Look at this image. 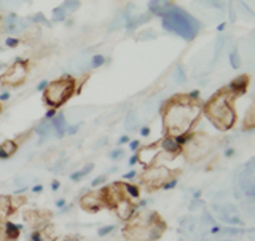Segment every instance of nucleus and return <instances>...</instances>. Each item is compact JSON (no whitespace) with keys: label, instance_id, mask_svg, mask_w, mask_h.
<instances>
[{"label":"nucleus","instance_id":"cd10ccee","mask_svg":"<svg viewBox=\"0 0 255 241\" xmlns=\"http://www.w3.org/2000/svg\"><path fill=\"white\" fill-rule=\"evenodd\" d=\"M230 64H231V67H233V69L241 67V58H239L238 50H233L230 53Z\"/></svg>","mask_w":255,"mask_h":241},{"label":"nucleus","instance_id":"f704fd0d","mask_svg":"<svg viewBox=\"0 0 255 241\" xmlns=\"http://www.w3.org/2000/svg\"><path fill=\"white\" fill-rule=\"evenodd\" d=\"M106 181H107V178H106V176H98V178H96V179H93V181H91V187H93V189L102 187L104 184H106Z\"/></svg>","mask_w":255,"mask_h":241},{"label":"nucleus","instance_id":"39448f33","mask_svg":"<svg viewBox=\"0 0 255 241\" xmlns=\"http://www.w3.org/2000/svg\"><path fill=\"white\" fill-rule=\"evenodd\" d=\"M212 149V141L204 134H195L193 138L182 147V155H185L190 162H198V160L204 158Z\"/></svg>","mask_w":255,"mask_h":241},{"label":"nucleus","instance_id":"4d7b16f0","mask_svg":"<svg viewBox=\"0 0 255 241\" xmlns=\"http://www.w3.org/2000/svg\"><path fill=\"white\" fill-rule=\"evenodd\" d=\"M225 26H227V24H225V22H222V24H219V27H217V30H219V32H222L223 29H225Z\"/></svg>","mask_w":255,"mask_h":241},{"label":"nucleus","instance_id":"37998d69","mask_svg":"<svg viewBox=\"0 0 255 241\" xmlns=\"http://www.w3.org/2000/svg\"><path fill=\"white\" fill-rule=\"evenodd\" d=\"M135 165H139V158H137V154H132V155L129 157V160H128V166L134 168Z\"/></svg>","mask_w":255,"mask_h":241},{"label":"nucleus","instance_id":"2f4dec72","mask_svg":"<svg viewBox=\"0 0 255 241\" xmlns=\"http://www.w3.org/2000/svg\"><path fill=\"white\" fill-rule=\"evenodd\" d=\"M177 184H179V179H177V178H174V176H172V178H169V179H167V181L163 184L161 189H163V190H172V189H175V186H177Z\"/></svg>","mask_w":255,"mask_h":241},{"label":"nucleus","instance_id":"09e8293b","mask_svg":"<svg viewBox=\"0 0 255 241\" xmlns=\"http://www.w3.org/2000/svg\"><path fill=\"white\" fill-rule=\"evenodd\" d=\"M48 85H50V82H48V80H43V82H40V83L37 85V90H38V91H45Z\"/></svg>","mask_w":255,"mask_h":241},{"label":"nucleus","instance_id":"9d476101","mask_svg":"<svg viewBox=\"0 0 255 241\" xmlns=\"http://www.w3.org/2000/svg\"><path fill=\"white\" fill-rule=\"evenodd\" d=\"M26 27H27L26 19L19 18L16 13H8V16L3 19V29L8 34L16 35V34H19V32L26 30Z\"/></svg>","mask_w":255,"mask_h":241},{"label":"nucleus","instance_id":"c756f323","mask_svg":"<svg viewBox=\"0 0 255 241\" xmlns=\"http://www.w3.org/2000/svg\"><path fill=\"white\" fill-rule=\"evenodd\" d=\"M204 208V202L203 200H191V203L188 205V210L191 211V213H195V211H198V210H203Z\"/></svg>","mask_w":255,"mask_h":241},{"label":"nucleus","instance_id":"052dcab7","mask_svg":"<svg viewBox=\"0 0 255 241\" xmlns=\"http://www.w3.org/2000/svg\"><path fill=\"white\" fill-rule=\"evenodd\" d=\"M220 241H233V240H220Z\"/></svg>","mask_w":255,"mask_h":241},{"label":"nucleus","instance_id":"6e6552de","mask_svg":"<svg viewBox=\"0 0 255 241\" xmlns=\"http://www.w3.org/2000/svg\"><path fill=\"white\" fill-rule=\"evenodd\" d=\"M135 154H137V158H139V165H142L143 168H150L156 165V160L159 154H161V150H159L158 144H150V146L140 147Z\"/></svg>","mask_w":255,"mask_h":241},{"label":"nucleus","instance_id":"72a5a7b5","mask_svg":"<svg viewBox=\"0 0 255 241\" xmlns=\"http://www.w3.org/2000/svg\"><path fill=\"white\" fill-rule=\"evenodd\" d=\"M94 170V165L93 163H90V165H85L82 170H78V174H80V178H86V176H90V173Z\"/></svg>","mask_w":255,"mask_h":241},{"label":"nucleus","instance_id":"f03ea898","mask_svg":"<svg viewBox=\"0 0 255 241\" xmlns=\"http://www.w3.org/2000/svg\"><path fill=\"white\" fill-rule=\"evenodd\" d=\"M161 19L163 27L167 32H172V34L185 40H193L199 34V30H201V22L195 16H191L185 10L174 5L161 14Z\"/></svg>","mask_w":255,"mask_h":241},{"label":"nucleus","instance_id":"79ce46f5","mask_svg":"<svg viewBox=\"0 0 255 241\" xmlns=\"http://www.w3.org/2000/svg\"><path fill=\"white\" fill-rule=\"evenodd\" d=\"M135 176H137V171H135V170H131L129 173L123 174V181H125V182H131V181L135 178Z\"/></svg>","mask_w":255,"mask_h":241},{"label":"nucleus","instance_id":"5fc2aeb1","mask_svg":"<svg viewBox=\"0 0 255 241\" xmlns=\"http://www.w3.org/2000/svg\"><path fill=\"white\" fill-rule=\"evenodd\" d=\"M59 187H61V182H59V181H53V182H51V190H53V192L59 190Z\"/></svg>","mask_w":255,"mask_h":241},{"label":"nucleus","instance_id":"f257e3e1","mask_svg":"<svg viewBox=\"0 0 255 241\" xmlns=\"http://www.w3.org/2000/svg\"><path fill=\"white\" fill-rule=\"evenodd\" d=\"M201 114V107L190 101L188 96H175L164 102L163 125L167 136H177L188 133Z\"/></svg>","mask_w":255,"mask_h":241},{"label":"nucleus","instance_id":"58836bf2","mask_svg":"<svg viewBox=\"0 0 255 241\" xmlns=\"http://www.w3.org/2000/svg\"><path fill=\"white\" fill-rule=\"evenodd\" d=\"M112 160H120V158H123L125 157V150L123 149H115V150H112L110 152V155H109Z\"/></svg>","mask_w":255,"mask_h":241},{"label":"nucleus","instance_id":"aec40b11","mask_svg":"<svg viewBox=\"0 0 255 241\" xmlns=\"http://www.w3.org/2000/svg\"><path fill=\"white\" fill-rule=\"evenodd\" d=\"M13 210H11V197L8 195H3L0 197V218H6L8 214H10Z\"/></svg>","mask_w":255,"mask_h":241},{"label":"nucleus","instance_id":"de8ad7c7","mask_svg":"<svg viewBox=\"0 0 255 241\" xmlns=\"http://www.w3.org/2000/svg\"><path fill=\"white\" fill-rule=\"evenodd\" d=\"M129 141H131L129 136H128V134H123L122 138L118 139V144H120V146H125V144H129Z\"/></svg>","mask_w":255,"mask_h":241},{"label":"nucleus","instance_id":"c85d7f7f","mask_svg":"<svg viewBox=\"0 0 255 241\" xmlns=\"http://www.w3.org/2000/svg\"><path fill=\"white\" fill-rule=\"evenodd\" d=\"M30 21L32 22H35V24H45V26H50V21H48L46 18H45V14L43 13H37V14H34L30 18Z\"/></svg>","mask_w":255,"mask_h":241},{"label":"nucleus","instance_id":"1a4fd4ad","mask_svg":"<svg viewBox=\"0 0 255 241\" xmlns=\"http://www.w3.org/2000/svg\"><path fill=\"white\" fill-rule=\"evenodd\" d=\"M80 205H82V208L88 213H98L106 206L101 192H86V194L80 198Z\"/></svg>","mask_w":255,"mask_h":241},{"label":"nucleus","instance_id":"bb28decb","mask_svg":"<svg viewBox=\"0 0 255 241\" xmlns=\"http://www.w3.org/2000/svg\"><path fill=\"white\" fill-rule=\"evenodd\" d=\"M201 222H203L204 227H212V226H215V224H217V219H215L209 211H204L203 213V218H201Z\"/></svg>","mask_w":255,"mask_h":241},{"label":"nucleus","instance_id":"393cba45","mask_svg":"<svg viewBox=\"0 0 255 241\" xmlns=\"http://www.w3.org/2000/svg\"><path fill=\"white\" fill-rule=\"evenodd\" d=\"M174 78H175V83L177 85H183L187 82V75H185V70H183L182 66H175L174 70Z\"/></svg>","mask_w":255,"mask_h":241},{"label":"nucleus","instance_id":"412c9836","mask_svg":"<svg viewBox=\"0 0 255 241\" xmlns=\"http://www.w3.org/2000/svg\"><path fill=\"white\" fill-rule=\"evenodd\" d=\"M172 138H174L175 144H177V146L182 149L187 142H190L191 138H193V133H191V131H188V133H180L177 136H172Z\"/></svg>","mask_w":255,"mask_h":241},{"label":"nucleus","instance_id":"473e14b6","mask_svg":"<svg viewBox=\"0 0 255 241\" xmlns=\"http://www.w3.org/2000/svg\"><path fill=\"white\" fill-rule=\"evenodd\" d=\"M114 232H115V226H104V227H101L98 230V235L99 237H107L110 234H114Z\"/></svg>","mask_w":255,"mask_h":241},{"label":"nucleus","instance_id":"603ef678","mask_svg":"<svg viewBox=\"0 0 255 241\" xmlns=\"http://www.w3.org/2000/svg\"><path fill=\"white\" fill-rule=\"evenodd\" d=\"M66 205H67V202L64 198H59L58 202H56V208H59V210H62V208L66 206Z\"/></svg>","mask_w":255,"mask_h":241},{"label":"nucleus","instance_id":"4468645a","mask_svg":"<svg viewBox=\"0 0 255 241\" xmlns=\"http://www.w3.org/2000/svg\"><path fill=\"white\" fill-rule=\"evenodd\" d=\"M51 122V128H53V134L56 136L58 139H62L66 136V128H67V122H66V117L64 114H56V117Z\"/></svg>","mask_w":255,"mask_h":241},{"label":"nucleus","instance_id":"7ed1b4c3","mask_svg":"<svg viewBox=\"0 0 255 241\" xmlns=\"http://www.w3.org/2000/svg\"><path fill=\"white\" fill-rule=\"evenodd\" d=\"M231 98L233 96L228 94V91H220L211 101H207V104L204 106L206 117L220 131H227L230 128H233V125L236 123V112L233 106H231Z\"/></svg>","mask_w":255,"mask_h":241},{"label":"nucleus","instance_id":"dca6fc26","mask_svg":"<svg viewBox=\"0 0 255 241\" xmlns=\"http://www.w3.org/2000/svg\"><path fill=\"white\" fill-rule=\"evenodd\" d=\"M172 6L169 0H150L148 2V13L150 14H159L161 16L164 11H167Z\"/></svg>","mask_w":255,"mask_h":241},{"label":"nucleus","instance_id":"ddd939ff","mask_svg":"<svg viewBox=\"0 0 255 241\" xmlns=\"http://www.w3.org/2000/svg\"><path fill=\"white\" fill-rule=\"evenodd\" d=\"M247 86H249V77L247 75H238L236 78H233L230 82V85L227 86V91H230V94L236 98L239 94H244Z\"/></svg>","mask_w":255,"mask_h":241},{"label":"nucleus","instance_id":"49530a36","mask_svg":"<svg viewBox=\"0 0 255 241\" xmlns=\"http://www.w3.org/2000/svg\"><path fill=\"white\" fill-rule=\"evenodd\" d=\"M56 117V109H48L46 110V114H45V120H53Z\"/></svg>","mask_w":255,"mask_h":241},{"label":"nucleus","instance_id":"e433bc0d","mask_svg":"<svg viewBox=\"0 0 255 241\" xmlns=\"http://www.w3.org/2000/svg\"><path fill=\"white\" fill-rule=\"evenodd\" d=\"M18 3V0H0V6L2 8H16Z\"/></svg>","mask_w":255,"mask_h":241},{"label":"nucleus","instance_id":"4be33fe9","mask_svg":"<svg viewBox=\"0 0 255 241\" xmlns=\"http://www.w3.org/2000/svg\"><path fill=\"white\" fill-rule=\"evenodd\" d=\"M69 16V13L64 10V8L59 5V6H56L53 8V21L54 22H62V21H66V18Z\"/></svg>","mask_w":255,"mask_h":241},{"label":"nucleus","instance_id":"20e7f679","mask_svg":"<svg viewBox=\"0 0 255 241\" xmlns=\"http://www.w3.org/2000/svg\"><path fill=\"white\" fill-rule=\"evenodd\" d=\"M74 91H75V80L72 77L66 75L59 80H54V82H50V85L43 91L45 104L51 109H58L64 102H67V99H70Z\"/></svg>","mask_w":255,"mask_h":241},{"label":"nucleus","instance_id":"6ab92c4d","mask_svg":"<svg viewBox=\"0 0 255 241\" xmlns=\"http://www.w3.org/2000/svg\"><path fill=\"white\" fill-rule=\"evenodd\" d=\"M34 131L40 136V139L46 141V138H50V136L53 134L51 122H50V120H43V122H40V123L35 126V130H34Z\"/></svg>","mask_w":255,"mask_h":241},{"label":"nucleus","instance_id":"13d9d810","mask_svg":"<svg viewBox=\"0 0 255 241\" xmlns=\"http://www.w3.org/2000/svg\"><path fill=\"white\" fill-rule=\"evenodd\" d=\"M199 197H201V190H198V192H195V195H193V200H198Z\"/></svg>","mask_w":255,"mask_h":241},{"label":"nucleus","instance_id":"f3484780","mask_svg":"<svg viewBox=\"0 0 255 241\" xmlns=\"http://www.w3.org/2000/svg\"><path fill=\"white\" fill-rule=\"evenodd\" d=\"M2 230H3V237L6 241H16L21 234V226H18V224H14V222H5Z\"/></svg>","mask_w":255,"mask_h":241},{"label":"nucleus","instance_id":"4c0bfd02","mask_svg":"<svg viewBox=\"0 0 255 241\" xmlns=\"http://www.w3.org/2000/svg\"><path fill=\"white\" fill-rule=\"evenodd\" d=\"M5 45H6L8 48L18 46V45H19V38H18V37H6V38H5Z\"/></svg>","mask_w":255,"mask_h":241},{"label":"nucleus","instance_id":"5701e85b","mask_svg":"<svg viewBox=\"0 0 255 241\" xmlns=\"http://www.w3.org/2000/svg\"><path fill=\"white\" fill-rule=\"evenodd\" d=\"M244 230L239 229V227H222L220 234L219 235H223V237H238V235H243Z\"/></svg>","mask_w":255,"mask_h":241},{"label":"nucleus","instance_id":"c9c22d12","mask_svg":"<svg viewBox=\"0 0 255 241\" xmlns=\"http://www.w3.org/2000/svg\"><path fill=\"white\" fill-rule=\"evenodd\" d=\"M244 125H246L247 128H252V126L255 125V122H254V106L249 109V112H247V117H246Z\"/></svg>","mask_w":255,"mask_h":241},{"label":"nucleus","instance_id":"a878e982","mask_svg":"<svg viewBox=\"0 0 255 241\" xmlns=\"http://www.w3.org/2000/svg\"><path fill=\"white\" fill-rule=\"evenodd\" d=\"M135 126H137V114H135V112H129L126 117V128L129 131H132L135 130Z\"/></svg>","mask_w":255,"mask_h":241},{"label":"nucleus","instance_id":"6e6d98bb","mask_svg":"<svg viewBox=\"0 0 255 241\" xmlns=\"http://www.w3.org/2000/svg\"><path fill=\"white\" fill-rule=\"evenodd\" d=\"M225 157H227V158L235 157V149H231V147H230V149H227V150H225Z\"/></svg>","mask_w":255,"mask_h":241},{"label":"nucleus","instance_id":"8fccbe9b","mask_svg":"<svg viewBox=\"0 0 255 241\" xmlns=\"http://www.w3.org/2000/svg\"><path fill=\"white\" fill-rule=\"evenodd\" d=\"M10 93H8V91H3V93H0V102H5V101H8V99H10Z\"/></svg>","mask_w":255,"mask_h":241},{"label":"nucleus","instance_id":"b1692460","mask_svg":"<svg viewBox=\"0 0 255 241\" xmlns=\"http://www.w3.org/2000/svg\"><path fill=\"white\" fill-rule=\"evenodd\" d=\"M61 6L66 10L69 14L70 13H74L78 10V6H80V0H64V2L61 3Z\"/></svg>","mask_w":255,"mask_h":241},{"label":"nucleus","instance_id":"a19ab883","mask_svg":"<svg viewBox=\"0 0 255 241\" xmlns=\"http://www.w3.org/2000/svg\"><path fill=\"white\" fill-rule=\"evenodd\" d=\"M128 146H129V150L132 152V154H135V152H137L142 146H140V141L139 139H134V141H129V144H128Z\"/></svg>","mask_w":255,"mask_h":241},{"label":"nucleus","instance_id":"7c9ffc66","mask_svg":"<svg viewBox=\"0 0 255 241\" xmlns=\"http://www.w3.org/2000/svg\"><path fill=\"white\" fill-rule=\"evenodd\" d=\"M104 62H106V58H104L102 54H94V56H93V59H91V67H93V69H98V67L102 66Z\"/></svg>","mask_w":255,"mask_h":241},{"label":"nucleus","instance_id":"864d4df0","mask_svg":"<svg viewBox=\"0 0 255 241\" xmlns=\"http://www.w3.org/2000/svg\"><path fill=\"white\" fill-rule=\"evenodd\" d=\"M42 190H43V186H42V184H38V186H34V187H32V192H34V194H42Z\"/></svg>","mask_w":255,"mask_h":241},{"label":"nucleus","instance_id":"ea45409f","mask_svg":"<svg viewBox=\"0 0 255 241\" xmlns=\"http://www.w3.org/2000/svg\"><path fill=\"white\" fill-rule=\"evenodd\" d=\"M80 126H82V125H69L66 128V136H74V134H77L78 130H80Z\"/></svg>","mask_w":255,"mask_h":241},{"label":"nucleus","instance_id":"a211bd4d","mask_svg":"<svg viewBox=\"0 0 255 241\" xmlns=\"http://www.w3.org/2000/svg\"><path fill=\"white\" fill-rule=\"evenodd\" d=\"M123 184V194L128 200H139L140 198V189L139 186H135V184H131V182H122Z\"/></svg>","mask_w":255,"mask_h":241},{"label":"nucleus","instance_id":"3c124183","mask_svg":"<svg viewBox=\"0 0 255 241\" xmlns=\"http://www.w3.org/2000/svg\"><path fill=\"white\" fill-rule=\"evenodd\" d=\"M70 181H72V182H78V181H82V178H80L78 171H75V173H72V174H70Z\"/></svg>","mask_w":255,"mask_h":241},{"label":"nucleus","instance_id":"bf43d9fd","mask_svg":"<svg viewBox=\"0 0 255 241\" xmlns=\"http://www.w3.org/2000/svg\"><path fill=\"white\" fill-rule=\"evenodd\" d=\"M5 67V64H2V62H0V69H3Z\"/></svg>","mask_w":255,"mask_h":241},{"label":"nucleus","instance_id":"c03bdc74","mask_svg":"<svg viewBox=\"0 0 255 241\" xmlns=\"http://www.w3.org/2000/svg\"><path fill=\"white\" fill-rule=\"evenodd\" d=\"M187 96H188V99H190V101H193V102H198V101H199V91H198V90L190 91Z\"/></svg>","mask_w":255,"mask_h":241},{"label":"nucleus","instance_id":"2eb2a0df","mask_svg":"<svg viewBox=\"0 0 255 241\" xmlns=\"http://www.w3.org/2000/svg\"><path fill=\"white\" fill-rule=\"evenodd\" d=\"M18 152V142L14 139H6L0 144V160H8Z\"/></svg>","mask_w":255,"mask_h":241},{"label":"nucleus","instance_id":"0eeeda50","mask_svg":"<svg viewBox=\"0 0 255 241\" xmlns=\"http://www.w3.org/2000/svg\"><path fill=\"white\" fill-rule=\"evenodd\" d=\"M27 77V64L13 62V66L8 67V70L0 77V83L6 86H19Z\"/></svg>","mask_w":255,"mask_h":241},{"label":"nucleus","instance_id":"9b49d317","mask_svg":"<svg viewBox=\"0 0 255 241\" xmlns=\"http://www.w3.org/2000/svg\"><path fill=\"white\" fill-rule=\"evenodd\" d=\"M158 147H159V150H161V154L166 155L167 158H175V157L182 155V149L175 144L172 136L166 134L164 138L158 142Z\"/></svg>","mask_w":255,"mask_h":241},{"label":"nucleus","instance_id":"a18cd8bd","mask_svg":"<svg viewBox=\"0 0 255 241\" xmlns=\"http://www.w3.org/2000/svg\"><path fill=\"white\" fill-rule=\"evenodd\" d=\"M139 133H140V136H142V138H148V136H150V133H151V130H150V126H140Z\"/></svg>","mask_w":255,"mask_h":241},{"label":"nucleus","instance_id":"423d86ee","mask_svg":"<svg viewBox=\"0 0 255 241\" xmlns=\"http://www.w3.org/2000/svg\"><path fill=\"white\" fill-rule=\"evenodd\" d=\"M172 178V173L167 166L163 165H153L150 168H143V173H142V181L143 184H147L148 189H161L163 184Z\"/></svg>","mask_w":255,"mask_h":241},{"label":"nucleus","instance_id":"f8f14e48","mask_svg":"<svg viewBox=\"0 0 255 241\" xmlns=\"http://www.w3.org/2000/svg\"><path fill=\"white\" fill-rule=\"evenodd\" d=\"M114 211L115 214L118 216L122 221H129L132 216L137 213V206H135L131 200H128V198H123L122 202H120L115 208H114Z\"/></svg>","mask_w":255,"mask_h":241}]
</instances>
